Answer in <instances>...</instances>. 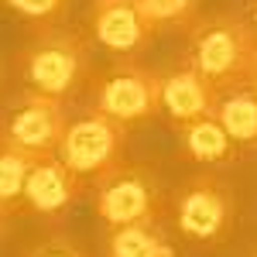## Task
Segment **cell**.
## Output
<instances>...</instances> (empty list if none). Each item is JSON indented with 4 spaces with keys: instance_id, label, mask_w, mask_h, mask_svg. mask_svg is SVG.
<instances>
[{
    "instance_id": "4",
    "label": "cell",
    "mask_w": 257,
    "mask_h": 257,
    "mask_svg": "<svg viewBox=\"0 0 257 257\" xmlns=\"http://www.w3.org/2000/svg\"><path fill=\"white\" fill-rule=\"evenodd\" d=\"M93 206L110 230V226H127L141 219H161L168 213L172 199L155 168L123 161L106 175L93 178Z\"/></svg>"
},
{
    "instance_id": "14",
    "label": "cell",
    "mask_w": 257,
    "mask_h": 257,
    "mask_svg": "<svg viewBox=\"0 0 257 257\" xmlns=\"http://www.w3.org/2000/svg\"><path fill=\"white\" fill-rule=\"evenodd\" d=\"M31 165H35L31 155L0 144V202L11 206L14 213H18V206H21L24 182H28V175H31Z\"/></svg>"
},
{
    "instance_id": "17",
    "label": "cell",
    "mask_w": 257,
    "mask_h": 257,
    "mask_svg": "<svg viewBox=\"0 0 257 257\" xmlns=\"http://www.w3.org/2000/svg\"><path fill=\"white\" fill-rule=\"evenodd\" d=\"M21 257H86V250L76 247L72 240H65V237H48V240H41V243H31Z\"/></svg>"
},
{
    "instance_id": "7",
    "label": "cell",
    "mask_w": 257,
    "mask_h": 257,
    "mask_svg": "<svg viewBox=\"0 0 257 257\" xmlns=\"http://www.w3.org/2000/svg\"><path fill=\"white\" fill-rule=\"evenodd\" d=\"M93 106L131 127L161 110V76L138 59H117L93 86Z\"/></svg>"
},
{
    "instance_id": "5",
    "label": "cell",
    "mask_w": 257,
    "mask_h": 257,
    "mask_svg": "<svg viewBox=\"0 0 257 257\" xmlns=\"http://www.w3.org/2000/svg\"><path fill=\"white\" fill-rule=\"evenodd\" d=\"M55 155L76 175L99 178V175H106L110 168L123 165V155H127V127L117 123L113 117H106V113H99L96 106H89V110H82L76 117H69Z\"/></svg>"
},
{
    "instance_id": "21",
    "label": "cell",
    "mask_w": 257,
    "mask_h": 257,
    "mask_svg": "<svg viewBox=\"0 0 257 257\" xmlns=\"http://www.w3.org/2000/svg\"><path fill=\"white\" fill-rule=\"evenodd\" d=\"M254 257H257V250H254Z\"/></svg>"
},
{
    "instance_id": "13",
    "label": "cell",
    "mask_w": 257,
    "mask_h": 257,
    "mask_svg": "<svg viewBox=\"0 0 257 257\" xmlns=\"http://www.w3.org/2000/svg\"><path fill=\"white\" fill-rule=\"evenodd\" d=\"M103 250H106V257H175V247L161 233L158 219L110 226Z\"/></svg>"
},
{
    "instance_id": "15",
    "label": "cell",
    "mask_w": 257,
    "mask_h": 257,
    "mask_svg": "<svg viewBox=\"0 0 257 257\" xmlns=\"http://www.w3.org/2000/svg\"><path fill=\"white\" fill-rule=\"evenodd\" d=\"M134 4L144 11V18L155 28H182V31H189L192 21L199 18L202 0H134Z\"/></svg>"
},
{
    "instance_id": "8",
    "label": "cell",
    "mask_w": 257,
    "mask_h": 257,
    "mask_svg": "<svg viewBox=\"0 0 257 257\" xmlns=\"http://www.w3.org/2000/svg\"><path fill=\"white\" fill-rule=\"evenodd\" d=\"M86 192V178L76 175L59 155H41L31 165V175L24 182L21 206L45 223H59L72 213V206Z\"/></svg>"
},
{
    "instance_id": "9",
    "label": "cell",
    "mask_w": 257,
    "mask_h": 257,
    "mask_svg": "<svg viewBox=\"0 0 257 257\" xmlns=\"http://www.w3.org/2000/svg\"><path fill=\"white\" fill-rule=\"evenodd\" d=\"M155 24L144 18L134 0H93L89 38L106 48L113 59H138L155 41Z\"/></svg>"
},
{
    "instance_id": "6",
    "label": "cell",
    "mask_w": 257,
    "mask_h": 257,
    "mask_svg": "<svg viewBox=\"0 0 257 257\" xmlns=\"http://www.w3.org/2000/svg\"><path fill=\"white\" fill-rule=\"evenodd\" d=\"M65 123H69L65 99L24 89L0 113V144L18 148L31 158L55 155L62 134H65Z\"/></svg>"
},
{
    "instance_id": "10",
    "label": "cell",
    "mask_w": 257,
    "mask_h": 257,
    "mask_svg": "<svg viewBox=\"0 0 257 257\" xmlns=\"http://www.w3.org/2000/svg\"><path fill=\"white\" fill-rule=\"evenodd\" d=\"M216 96H219V89L202 72H196L189 62H182L178 69L161 76V110L168 113V120L175 127L213 113L216 110Z\"/></svg>"
},
{
    "instance_id": "12",
    "label": "cell",
    "mask_w": 257,
    "mask_h": 257,
    "mask_svg": "<svg viewBox=\"0 0 257 257\" xmlns=\"http://www.w3.org/2000/svg\"><path fill=\"white\" fill-rule=\"evenodd\" d=\"M213 113L237 148H247V151L257 148V82H240L230 89H219Z\"/></svg>"
},
{
    "instance_id": "11",
    "label": "cell",
    "mask_w": 257,
    "mask_h": 257,
    "mask_svg": "<svg viewBox=\"0 0 257 257\" xmlns=\"http://www.w3.org/2000/svg\"><path fill=\"white\" fill-rule=\"evenodd\" d=\"M178 141H182V155L196 161L202 168H223L237 158V144L223 131L216 113L196 117L189 123H178Z\"/></svg>"
},
{
    "instance_id": "3",
    "label": "cell",
    "mask_w": 257,
    "mask_h": 257,
    "mask_svg": "<svg viewBox=\"0 0 257 257\" xmlns=\"http://www.w3.org/2000/svg\"><path fill=\"white\" fill-rule=\"evenodd\" d=\"M168 213L185 240L219 247L237 230V192L216 168H202L175 189Z\"/></svg>"
},
{
    "instance_id": "2",
    "label": "cell",
    "mask_w": 257,
    "mask_h": 257,
    "mask_svg": "<svg viewBox=\"0 0 257 257\" xmlns=\"http://www.w3.org/2000/svg\"><path fill=\"white\" fill-rule=\"evenodd\" d=\"M89 35L69 28H41L21 48L18 69L28 89L69 99L89 79Z\"/></svg>"
},
{
    "instance_id": "1",
    "label": "cell",
    "mask_w": 257,
    "mask_h": 257,
    "mask_svg": "<svg viewBox=\"0 0 257 257\" xmlns=\"http://www.w3.org/2000/svg\"><path fill=\"white\" fill-rule=\"evenodd\" d=\"M185 62L216 89L250 82L257 69V28L237 14H199L189 28Z\"/></svg>"
},
{
    "instance_id": "19",
    "label": "cell",
    "mask_w": 257,
    "mask_h": 257,
    "mask_svg": "<svg viewBox=\"0 0 257 257\" xmlns=\"http://www.w3.org/2000/svg\"><path fill=\"white\" fill-rule=\"evenodd\" d=\"M250 82H257V69H254V79H250Z\"/></svg>"
},
{
    "instance_id": "20",
    "label": "cell",
    "mask_w": 257,
    "mask_h": 257,
    "mask_svg": "<svg viewBox=\"0 0 257 257\" xmlns=\"http://www.w3.org/2000/svg\"><path fill=\"white\" fill-rule=\"evenodd\" d=\"M254 21H257V11H254Z\"/></svg>"
},
{
    "instance_id": "18",
    "label": "cell",
    "mask_w": 257,
    "mask_h": 257,
    "mask_svg": "<svg viewBox=\"0 0 257 257\" xmlns=\"http://www.w3.org/2000/svg\"><path fill=\"white\" fill-rule=\"evenodd\" d=\"M11 219H14V209L0 202V247H4V240H7V233H11Z\"/></svg>"
},
{
    "instance_id": "16",
    "label": "cell",
    "mask_w": 257,
    "mask_h": 257,
    "mask_svg": "<svg viewBox=\"0 0 257 257\" xmlns=\"http://www.w3.org/2000/svg\"><path fill=\"white\" fill-rule=\"evenodd\" d=\"M18 18H24L35 28H48L62 18V11L69 7V0H4Z\"/></svg>"
}]
</instances>
